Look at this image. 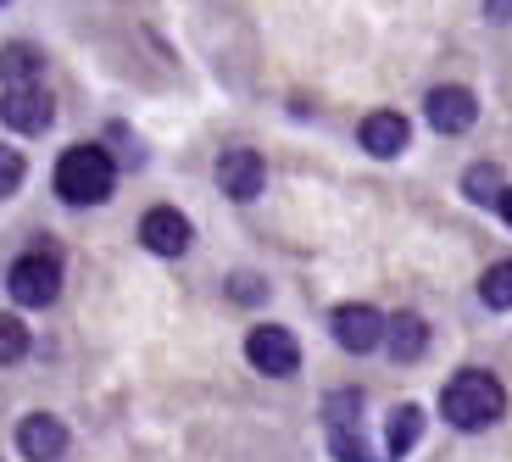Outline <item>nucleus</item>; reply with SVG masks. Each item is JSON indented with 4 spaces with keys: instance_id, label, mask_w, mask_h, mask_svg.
I'll return each mask as SVG.
<instances>
[{
    "instance_id": "f257e3e1",
    "label": "nucleus",
    "mask_w": 512,
    "mask_h": 462,
    "mask_svg": "<svg viewBox=\"0 0 512 462\" xmlns=\"http://www.w3.org/2000/svg\"><path fill=\"white\" fill-rule=\"evenodd\" d=\"M440 412H446L457 429H490L507 412V390H501L496 373H457L446 390H440Z\"/></svg>"
},
{
    "instance_id": "f03ea898",
    "label": "nucleus",
    "mask_w": 512,
    "mask_h": 462,
    "mask_svg": "<svg viewBox=\"0 0 512 462\" xmlns=\"http://www.w3.org/2000/svg\"><path fill=\"white\" fill-rule=\"evenodd\" d=\"M117 184V162L101 151V145H73V151L56 162V195L73 206H95L106 201Z\"/></svg>"
},
{
    "instance_id": "7ed1b4c3",
    "label": "nucleus",
    "mask_w": 512,
    "mask_h": 462,
    "mask_svg": "<svg viewBox=\"0 0 512 462\" xmlns=\"http://www.w3.org/2000/svg\"><path fill=\"white\" fill-rule=\"evenodd\" d=\"M323 435H329V451L340 462H373V446L362 440V396L357 390H340V396L323 401Z\"/></svg>"
},
{
    "instance_id": "20e7f679",
    "label": "nucleus",
    "mask_w": 512,
    "mask_h": 462,
    "mask_svg": "<svg viewBox=\"0 0 512 462\" xmlns=\"http://www.w3.org/2000/svg\"><path fill=\"white\" fill-rule=\"evenodd\" d=\"M6 290H12L17 307H51V301L62 296V262H56L51 251H28V257L12 262Z\"/></svg>"
},
{
    "instance_id": "39448f33",
    "label": "nucleus",
    "mask_w": 512,
    "mask_h": 462,
    "mask_svg": "<svg viewBox=\"0 0 512 462\" xmlns=\"http://www.w3.org/2000/svg\"><path fill=\"white\" fill-rule=\"evenodd\" d=\"M245 351H251V368H262L268 379H290L301 368V346H295V334H284L279 323H256Z\"/></svg>"
},
{
    "instance_id": "423d86ee",
    "label": "nucleus",
    "mask_w": 512,
    "mask_h": 462,
    "mask_svg": "<svg viewBox=\"0 0 512 462\" xmlns=\"http://www.w3.org/2000/svg\"><path fill=\"white\" fill-rule=\"evenodd\" d=\"M56 117V101L51 90H39V84H12L6 90V101H0V123L17 134H45Z\"/></svg>"
},
{
    "instance_id": "0eeeda50",
    "label": "nucleus",
    "mask_w": 512,
    "mask_h": 462,
    "mask_svg": "<svg viewBox=\"0 0 512 462\" xmlns=\"http://www.w3.org/2000/svg\"><path fill=\"white\" fill-rule=\"evenodd\" d=\"M190 218L184 212H173V206H151L140 218V240H145V251H156V257H184L190 251Z\"/></svg>"
},
{
    "instance_id": "6e6552de",
    "label": "nucleus",
    "mask_w": 512,
    "mask_h": 462,
    "mask_svg": "<svg viewBox=\"0 0 512 462\" xmlns=\"http://www.w3.org/2000/svg\"><path fill=\"white\" fill-rule=\"evenodd\" d=\"M329 329H334V340L346 351H373L384 340V318L373 307H362V301H346V307H334V318H329Z\"/></svg>"
},
{
    "instance_id": "1a4fd4ad",
    "label": "nucleus",
    "mask_w": 512,
    "mask_h": 462,
    "mask_svg": "<svg viewBox=\"0 0 512 462\" xmlns=\"http://www.w3.org/2000/svg\"><path fill=\"white\" fill-rule=\"evenodd\" d=\"M423 117H429V129H440V134H468L474 129V117H479V106H474L468 90L446 84V90H435L429 101H423Z\"/></svg>"
},
{
    "instance_id": "9d476101",
    "label": "nucleus",
    "mask_w": 512,
    "mask_h": 462,
    "mask_svg": "<svg viewBox=\"0 0 512 462\" xmlns=\"http://www.w3.org/2000/svg\"><path fill=\"white\" fill-rule=\"evenodd\" d=\"M218 190L229 201H256L262 195V156L256 151H223L218 156Z\"/></svg>"
},
{
    "instance_id": "9b49d317",
    "label": "nucleus",
    "mask_w": 512,
    "mask_h": 462,
    "mask_svg": "<svg viewBox=\"0 0 512 462\" xmlns=\"http://www.w3.org/2000/svg\"><path fill=\"white\" fill-rule=\"evenodd\" d=\"M17 446H23V457H34V462H56L67 451L62 418H51V412H28L23 424H17Z\"/></svg>"
},
{
    "instance_id": "f8f14e48",
    "label": "nucleus",
    "mask_w": 512,
    "mask_h": 462,
    "mask_svg": "<svg viewBox=\"0 0 512 462\" xmlns=\"http://www.w3.org/2000/svg\"><path fill=\"white\" fill-rule=\"evenodd\" d=\"M407 134L412 129H407V117H401V112H373L368 123H362V151L390 162V156L407 151Z\"/></svg>"
},
{
    "instance_id": "ddd939ff",
    "label": "nucleus",
    "mask_w": 512,
    "mask_h": 462,
    "mask_svg": "<svg viewBox=\"0 0 512 462\" xmlns=\"http://www.w3.org/2000/svg\"><path fill=\"white\" fill-rule=\"evenodd\" d=\"M384 340H390V357L396 362H412L429 346V323L418 312H396V318H384Z\"/></svg>"
},
{
    "instance_id": "4468645a",
    "label": "nucleus",
    "mask_w": 512,
    "mask_h": 462,
    "mask_svg": "<svg viewBox=\"0 0 512 462\" xmlns=\"http://www.w3.org/2000/svg\"><path fill=\"white\" fill-rule=\"evenodd\" d=\"M423 435V412L418 407H396L390 412V440H384V451H390V462L396 457H407L412 451V440Z\"/></svg>"
},
{
    "instance_id": "2eb2a0df",
    "label": "nucleus",
    "mask_w": 512,
    "mask_h": 462,
    "mask_svg": "<svg viewBox=\"0 0 512 462\" xmlns=\"http://www.w3.org/2000/svg\"><path fill=\"white\" fill-rule=\"evenodd\" d=\"M34 73H39L34 45H6V51H0V78H6V84H34Z\"/></svg>"
},
{
    "instance_id": "dca6fc26",
    "label": "nucleus",
    "mask_w": 512,
    "mask_h": 462,
    "mask_svg": "<svg viewBox=\"0 0 512 462\" xmlns=\"http://www.w3.org/2000/svg\"><path fill=\"white\" fill-rule=\"evenodd\" d=\"M479 296H485V307H496V312L512 307V262H496V268L479 279Z\"/></svg>"
},
{
    "instance_id": "f3484780",
    "label": "nucleus",
    "mask_w": 512,
    "mask_h": 462,
    "mask_svg": "<svg viewBox=\"0 0 512 462\" xmlns=\"http://www.w3.org/2000/svg\"><path fill=\"white\" fill-rule=\"evenodd\" d=\"M23 179H28L23 151H17V145H0V195H17V190H23Z\"/></svg>"
},
{
    "instance_id": "a211bd4d",
    "label": "nucleus",
    "mask_w": 512,
    "mask_h": 462,
    "mask_svg": "<svg viewBox=\"0 0 512 462\" xmlns=\"http://www.w3.org/2000/svg\"><path fill=\"white\" fill-rule=\"evenodd\" d=\"M28 351V329L17 318H6V312H0V362H17Z\"/></svg>"
},
{
    "instance_id": "6ab92c4d",
    "label": "nucleus",
    "mask_w": 512,
    "mask_h": 462,
    "mask_svg": "<svg viewBox=\"0 0 512 462\" xmlns=\"http://www.w3.org/2000/svg\"><path fill=\"white\" fill-rule=\"evenodd\" d=\"M468 195H474V201H496V173H490V167H474V173H468Z\"/></svg>"
},
{
    "instance_id": "aec40b11",
    "label": "nucleus",
    "mask_w": 512,
    "mask_h": 462,
    "mask_svg": "<svg viewBox=\"0 0 512 462\" xmlns=\"http://www.w3.org/2000/svg\"><path fill=\"white\" fill-rule=\"evenodd\" d=\"M485 12L496 17V23H507V17H512V0H485Z\"/></svg>"
},
{
    "instance_id": "412c9836",
    "label": "nucleus",
    "mask_w": 512,
    "mask_h": 462,
    "mask_svg": "<svg viewBox=\"0 0 512 462\" xmlns=\"http://www.w3.org/2000/svg\"><path fill=\"white\" fill-rule=\"evenodd\" d=\"M496 206H501V218L512 223V190H507V195H496Z\"/></svg>"
},
{
    "instance_id": "4be33fe9",
    "label": "nucleus",
    "mask_w": 512,
    "mask_h": 462,
    "mask_svg": "<svg viewBox=\"0 0 512 462\" xmlns=\"http://www.w3.org/2000/svg\"><path fill=\"white\" fill-rule=\"evenodd\" d=\"M0 6H6V0H0Z\"/></svg>"
}]
</instances>
